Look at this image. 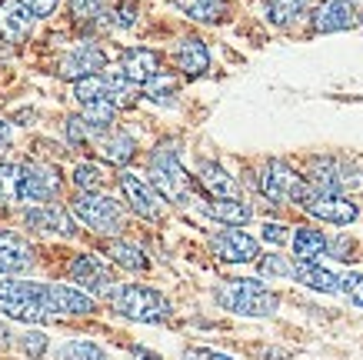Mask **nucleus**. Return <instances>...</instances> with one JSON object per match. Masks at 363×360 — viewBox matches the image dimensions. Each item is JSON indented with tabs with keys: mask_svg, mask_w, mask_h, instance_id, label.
Instances as JSON below:
<instances>
[{
	"mask_svg": "<svg viewBox=\"0 0 363 360\" xmlns=\"http://www.w3.org/2000/svg\"><path fill=\"white\" fill-rule=\"evenodd\" d=\"M213 300L240 317H274L280 310V294L270 290L264 280H253V277H233L223 284L213 287Z\"/></svg>",
	"mask_w": 363,
	"mask_h": 360,
	"instance_id": "f257e3e1",
	"label": "nucleus"
},
{
	"mask_svg": "<svg viewBox=\"0 0 363 360\" xmlns=\"http://www.w3.org/2000/svg\"><path fill=\"white\" fill-rule=\"evenodd\" d=\"M111 307L133 324H164L174 314L170 300L147 284H121L111 294Z\"/></svg>",
	"mask_w": 363,
	"mask_h": 360,
	"instance_id": "f03ea898",
	"label": "nucleus"
},
{
	"mask_svg": "<svg viewBox=\"0 0 363 360\" xmlns=\"http://www.w3.org/2000/svg\"><path fill=\"white\" fill-rule=\"evenodd\" d=\"M147 180L167 204H190L194 197V177L184 170L174 147H157L147 160Z\"/></svg>",
	"mask_w": 363,
	"mask_h": 360,
	"instance_id": "7ed1b4c3",
	"label": "nucleus"
},
{
	"mask_svg": "<svg viewBox=\"0 0 363 360\" xmlns=\"http://www.w3.org/2000/svg\"><path fill=\"white\" fill-rule=\"evenodd\" d=\"M294 204L303 207L310 217L323 220V224H333V227H350L353 220L360 217V210L353 204L347 194H333V190H320V187L307 184V177H303V184H300L297 197H294Z\"/></svg>",
	"mask_w": 363,
	"mask_h": 360,
	"instance_id": "20e7f679",
	"label": "nucleus"
},
{
	"mask_svg": "<svg viewBox=\"0 0 363 360\" xmlns=\"http://www.w3.org/2000/svg\"><path fill=\"white\" fill-rule=\"evenodd\" d=\"M70 214L90 230V234H100V237H113L123 230V210L121 204L107 194H77L70 197Z\"/></svg>",
	"mask_w": 363,
	"mask_h": 360,
	"instance_id": "39448f33",
	"label": "nucleus"
},
{
	"mask_svg": "<svg viewBox=\"0 0 363 360\" xmlns=\"http://www.w3.org/2000/svg\"><path fill=\"white\" fill-rule=\"evenodd\" d=\"M0 314L23 324H40L50 320L44 300V284L30 280H0Z\"/></svg>",
	"mask_w": 363,
	"mask_h": 360,
	"instance_id": "423d86ee",
	"label": "nucleus"
},
{
	"mask_svg": "<svg viewBox=\"0 0 363 360\" xmlns=\"http://www.w3.org/2000/svg\"><path fill=\"white\" fill-rule=\"evenodd\" d=\"M67 277L80 284V290H87L90 297H111L117 287H113V273L111 267L104 263V257L97 253H74V261L67 263Z\"/></svg>",
	"mask_w": 363,
	"mask_h": 360,
	"instance_id": "0eeeda50",
	"label": "nucleus"
},
{
	"mask_svg": "<svg viewBox=\"0 0 363 360\" xmlns=\"http://www.w3.org/2000/svg\"><path fill=\"white\" fill-rule=\"evenodd\" d=\"M300 184H303V177L286 164V160H277V157H270V160L260 167V177H257V190H260L270 204H286V200L294 204Z\"/></svg>",
	"mask_w": 363,
	"mask_h": 360,
	"instance_id": "6e6552de",
	"label": "nucleus"
},
{
	"mask_svg": "<svg viewBox=\"0 0 363 360\" xmlns=\"http://www.w3.org/2000/svg\"><path fill=\"white\" fill-rule=\"evenodd\" d=\"M60 194V170L44 160H30L21 167V200L23 204H50Z\"/></svg>",
	"mask_w": 363,
	"mask_h": 360,
	"instance_id": "1a4fd4ad",
	"label": "nucleus"
},
{
	"mask_svg": "<svg viewBox=\"0 0 363 360\" xmlns=\"http://www.w3.org/2000/svg\"><path fill=\"white\" fill-rule=\"evenodd\" d=\"M117 187H121L123 200L130 204V210L143 220H160L164 217V197L154 190V184L147 177H137L133 170H123L117 177Z\"/></svg>",
	"mask_w": 363,
	"mask_h": 360,
	"instance_id": "9d476101",
	"label": "nucleus"
},
{
	"mask_svg": "<svg viewBox=\"0 0 363 360\" xmlns=\"http://www.w3.org/2000/svg\"><path fill=\"white\" fill-rule=\"evenodd\" d=\"M44 300L50 317H90L97 314V297H90L80 287L44 284Z\"/></svg>",
	"mask_w": 363,
	"mask_h": 360,
	"instance_id": "9b49d317",
	"label": "nucleus"
},
{
	"mask_svg": "<svg viewBox=\"0 0 363 360\" xmlns=\"http://www.w3.org/2000/svg\"><path fill=\"white\" fill-rule=\"evenodd\" d=\"M37 263L33 244L21 230L0 227V277H21Z\"/></svg>",
	"mask_w": 363,
	"mask_h": 360,
	"instance_id": "f8f14e48",
	"label": "nucleus"
},
{
	"mask_svg": "<svg viewBox=\"0 0 363 360\" xmlns=\"http://www.w3.org/2000/svg\"><path fill=\"white\" fill-rule=\"evenodd\" d=\"M104 67H107V54H104V47L94 44V40H80L70 54L57 64V77H64V80H84V77H97L104 74Z\"/></svg>",
	"mask_w": 363,
	"mask_h": 360,
	"instance_id": "ddd939ff",
	"label": "nucleus"
},
{
	"mask_svg": "<svg viewBox=\"0 0 363 360\" xmlns=\"http://www.w3.org/2000/svg\"><path fill=\"white\" fill-rule=\"evenodd\" d=\"M210 251L223 263H253L260 261V244L247 230H217L210 237Z\"/></svg>",
	"mask_w": 363,
	"mask_h": 360,
	"instance_id": "4468645a",
	"label": "nucleus"
},
{
	"mask_svg": "<svg viewBox=\"0 0 363 360\" xmlns=\"http://www.w3.org/2000/svg\"><path fill=\"white\" fill-rule=\"evenodd\" d=\"M37 13L27 7V0H0V40L7 47H21L33 33Z\"/></svg>",
	"mask_w": 363,
	"mask_h": 360,
	"instance_id": "2eb2a0df",
	"label": "nucleus"
},
{
	"mask_svg": "<svg viewBox=\"0 0 363 360\" xmlns=\"http://www.w3.org/2000/svg\"><path fill=\"white\" fill-rule=\"evenodd\" d=\"M23 224L37 234H60V237H77V224L70 207L60 204H33L23 210Z\"/></svg>",
	"mask_w": 363,
	"mask_h": 360,
	"instance_id": "dca6fc26",
	"label": "nucleus"
},
{
	"mask_svg": "<svg viewBox=\"0 0 363 360\" xmlns=\"http://www.w3.org/2000/svg\"><path fill=\"white\" fill-rule=\"evenodd\" d=\"M357 17H360L357 13V0H323V4H317L310 23H313V33H340L350 31Z\"/></svg>",
	"mask_w": 363,
	"mask_h": 360,
	"instance_id": "f3484780",
	"label": "nucleus"
},
{
	"mask_svg": "<svg viewBox=\"0 0 363 360\" xmlns=\"http://www.w3.org/2000/svg\"><path fill=\"white\" fill-rule=\"evenodd\" d=\"M121 74L137 84V87H147L157 74H160V54L150 50V47H127L121 54Z\"/></svg>",
	"mask_w": 363,
	"mask_h": 360,
	"instance_id": "a211bd4d",
	"label": "nucleus"
},
{
	"mask_svg": "<svg viewBox=\"0 0 363 360\" xmlns=\"http://www.w3.org/2000/svg\"><path fill=\"white\" fill-rule=\"evenodd\" d=\"M174 64L180 74L200 77L210 70V50L200 37H180L174 47Z\"/></svg>",
	"mask_w": 363,
	"mask_h": 360,
	"instance_id": "6ab92c4d",
	"label": "nucleus"
},
{
	"mask_svg": "<svg viewBox=\"0 0 363 360\" xmlns=\"http://www.w3.org/2000/svg\"><path fill=\"white\" fill-rule=\"evenodd\" d=\"M97 147H100V157L111 167H127L133 157H137V141H133L127 131H121V127H113L111 133H104L97 141Z\"/></svg>",
	"mask_w": 363,
	"mask_h": 360,
	"instance_id": "aec40b11",
	"label": "nucleus"
},
{
	"mask_svg": "<svg viewBox=\"0 0 363 360\" xmlns=\"http://www.w3.org/2000/svg\"><path fill=\"white\" fill-rule=\"evenodd\" d=\"M290 244H294V257H297L300 263H320L323 253H330V240L317 227H297L294 237H290Z\"/></svg>",
	"mask_w": 363,
	"mask_h": 360,
	"instance_id": "412c9836",
	"label": "nucleus"
},
{
	"mask_svg": "<svg viewBox=\"0 0 363 360\" xmlns=\"http://www.w3.org/2000/svg\"><path fill=\"white\" fill-rule=\"evenodd\" d=\"M203 214L213 220H220V224H230V227H243V224H250L253 217V207L250 204H243L240 197H227V200H217V197H210L200 204Z\"/></svg>",
	"mask_w": 363,
	"mask_h": 360,
	"instance_id": "4be33fe9",
	"label": "nucleus"
},
{
	"mask_svg": "<svg viewBox=\"0 0 363 360\" xmlns=\"http://www.w3.org/2000/svg\"><path fill=\"white\" fill-rule=\"evenodd\" d=\"M294 280H300L303 287L317 290V294H340V277L323 267V263H294Z\"/></svg>",
	"mask_w": 363,
	"mask_h": 360,
	"instance_id": "5701e85b",
	"label": "nucleus"
},
{
	"mask_svg": "<svg viewBox=\"0 0 363 360\" xmlns=\"http://www.w3.org/2000/svg\"><path fill=\"white\" fill-rule=\"evenodd\" d=\"M197 177H200V187H203L210 197H217V200H227V197L240 194V184H237L220 164H213V160H203V164L197 167Z\"/></svg>",
	"mask_w": 363,
	"mask_h": 360,
	"instance_id": "b1692460",
	"label": "nucleus"
},
{
	"mask_svg": "<svg viewBox=\"0 0 363 360\" xmlns=\"http://www.w3.org/2000/svg\"><path fill=\"white\" fill-rule=\"evenodd\" d=\"M177 7L197 23H220L230 11L227 0H177Z\"/></svg>",
	"mask_w": 363,
	"mask_h": 360,
	"instance_id": "393cba45",
	"label": "nucleus"
},
{
	"mask_svg": "<svg viewBox=\"0 0 363 360\" xmlns=\"http://www.w3.org/2000/svg\"><path fill=\"white\" fill-rule=\"evenodd\" d=\"M107 257H111L117 267H123V271H130V273H143L150 267L147 253H143L137 244H130V240H113L111 247H107Z\"/></svg>",
	"mask_w": 363,
	"mask_h": 360,
	"instance_id": "a878e982",
	"label": "nucleus"
},
{
	"mask_svg": "<svg viewBox=\"0 0 363 360\" xmlns=\"http://www.w3.org/2000/svg\"><path fill=\"white\" fill-rule=\"evenodd\" d=\"M307 7L310 0H264V13L274 27H290Z\"/></svg>",
	"mask_w": 363,
	"mask_h": 360,
	"instance_id": "bb28decb",
	"label": "nucleus"
},
{
	"mask_svg": "<svg viewBox=\"0 0 363 360\" xmlns=\"http://www.w3.org/2000/svg\"><path fill=\"white\" fill-rule=\"evenodd\" d=\"M54 360H111V354L94 340H64L57 347Z\"/></svg>",
	"mask_w": 363,
	"mask_h": 360,
	"instance_id": "cd10ccee",
	"label": "nucleus"
},
{
	"mask_svg": "<svg viewBox=\"0 0 363 360\" xmlns=\"http://www.w3.org/2000/svg\"><path fill=\"white\" fill-rule=\"evenodd\" d=\"M74 100L80 107L87 104H97V100H111V84H107V74H97V77H84L74 84Z\"/></svg>",
	"mask_w": 363,
	"mask_h": 360,
	"instance_id": "c85d7f7f",
	"label": "nucleus"
},
{
	"mask_svg": "<svg viewBox=\"0 0 363 360\" xmlns=\"http://www.w3.org/2000/svg\"><path fill=\"white\" fill-rule=\"evenodd\" d=\"M74 187L77 190H84V194H100V187H104V167L94 164V160H80L77 167H74Z\"/></svg>",
	"mask_w": 363,
	"mask_h": 360,
	"instance_id": "c756f323",
	"label": "nucleus"
},
{
	"mask_svg": "<svg viewBox=\"0 0 363 360\" xmlns=\"http://www.w3.org/2000/svg\"><path fill=\"white\" fill-rule=\"evenodd\" d=\"M21 200V167L0 164V207H13Z\"/></svg>",
	"mask_w": 363,
	"mask_h": 360,
	"instance_id": "7c9ffc66",
	"label": "nucleus"
},
{
	"mask_svg": "<svg viewBox=\"0 0 363 360\" xmlns=\"http://www.w3.org/2000/svg\"><path fill=\"white\" fill-rule=\"evenodd\" d=\"M17 347H21L23 357H30V360H44L47 347H50V337H47L44 330L27 327V330H21V334H17Z\"/></svg>",
	"mask_w": 363,
	"mask_h": 360,
	"instance_id": "2f4dec72",
	"label": "nucleus"
},
{
	"mask_svg": "<svg viewBox=\"0 0 363 360\" xmlns=\"http://www.w3.org/2000/svg\"><path fill=\"white\" fill-rule=\"evenodd\" d=\"M143 94L154 100V104H174V94H177V80L170 74H157L147 87H143Z\"/></svg>",
	"mask_w": 363,
	"mask_h": 360,
	"instance_id": "473e14b6",
	"label": "nucleus"
},
{
	"mask_svg": "<svg viewBox=\"0 0 363 360\" xmlns=\"http://www.w3.org/2000/svg\"><path fill=\"white\" fill-rule=\"evenodd\" d=\"M64 133H67V141L74 143V147H84V143L94 141V131H90L87 120H84V114H74V117H67Z\"/></svg>",
	"mask_w": 363,
	"mask_h": 360,
	"instance_id": "72a5a7b5",
	"label": "nucleus"
},
{
	"mask_svg": "<svg viewBox=\"0 0 363 360\" xmlns=\"http://www.w3.org/2000/svg\"><path fill=\"white\" fill-rule=\"evenodd\" d=\"M107 17H111V27H117V31H130L133 23H137V0H121Z\"/></svg>",
	"mask_w": 363,
	"mask_h": 360,
	"instance_id": "f704fd0d",
	"label": "nucleus"
},
{
	"mask_svg": "<svg viewBox=\"0 0 363 360\" xmlns=\"http://www.w3.org/2000/svg\"><path fill=\"white\" fill-rule=\"evenodd\" d=\"M70 13L77 21H97V17H107V0H74L70 4Z\"/></svg>",
	"mask_w": 363,
	"mask_h": 360,
	"instance_id": "c9c22d12",
	"label": "nucleus"
},
{
	"mask_svg": "<svg viewBox=\"0 0 363 360\" xmlns=\"http://www.w3.org/2000/svg\"><path fill=\"white\" fill-rule=\"evenodd\" d=\"M340 294L350 300L353 307H360L363 310V273H343L340 277Z\"/></svg>",
	"mask_w": 363,
	"mask_h": 360,
	"instance_id": "e433bc0d",
	"label": "nucleus"
},
{
	"mask_svg": "<svg viewBox=\"0 0 363 360\" xmlns=\"http://www.w3.org/2000/svg\"><path fill=\"white\" fill-rule=\"evenodd\" d=\"M257 263H260L264 277H294V263H286V257H280V253H267Z\"/></svg>",
	"mask_w": 363,
	"mask_h": 360,
	"instance_id": "4c0bfd02",
	"label": "nucleus"
},
{
	"mask_svg": "<svg viewBox=\"0 0 363 360\" xmlns=\"http://www.w3.org/2000/svg\"><path fill=\"white\" fill-rule=\"evenodd\" d=\"M260 230H264L260 237H264L267 244H274V247H280V244H286V240L294 237L286 224H274V220H270V224H264V227H260Z\"/></svg>",
	"mask_w": 363,
	"mask_h": 360,
	"instance_id": "58836bf2",
	"label": "nucleus"
},
{
	"mask_svg": "<svg viewBox=\"0 0 363 360\" xmlns=\"http://www.w3.org/2000/svg\"><path fill=\"white\" fill-rule=\"evenodd\" d=\"M184 360H233L230 354H220V350L210 347H187L184 350Z\"/></svg>",
	"mask_w": 363,
	"mask_h": 360,
	"instance_id": "ea45409f",
	"label": "nucleus"
},
{
	"mask_svg": "<svg viewBox=\"0 0 363 360\" xmlns=\"http://www.w3.org/2000/svg\"><path fill=\"white\" fill-rule=\"evenodd\" d=\"M27 7H30L37 17H50V13L60 7V0H27Z\"/></svg>",
	"mask_w": 363,
	"mask_h": 360,
	"instance_id": "a19ab883",
	"label": "nucleus"
},
{
	"mask_svg": "<svg viewBox=\"0 0 363 360\" xmlns=\"http://www.w3.org/2000/svg\"><path fill=\"white\" fill-rule=\"evenodd\" d=\"M11 141H13L11 120H0V153H7V151H11Z\"/></svg>",
	"mask_w": 363,
	"mask_h": 360,
	"instance_id": "79ce46f5",
	"label": "nucleus"
},
{
	"mask_svg": "<svg viewBox=\"0 0 363 360\" xmlns=\"http://www.w3.org/2000/svg\"><path fill=\"white\" fill-rule=\"evenodd\" d=\"M330 253L337 257V261H350V257H347V253H350V244H347V240H333Z\"/></svg>",
	"mask_w": 363,
	"mask_h": 360,
	"instance_id": "37998d69",
	"label": "nucleus"
},
{
	"mask_svg": "<svg viewBox=\"0 0 363 360\" xmlns=\"http://www.w3.org/2000/svg\"><path fill=\"white\" fill-rule=\"evenodd\" d=\"M7 344H11V330H7V324L0 320V350H7Z\"/></svg>",
	"mask_w": 363,
	"mask_h": 360,
	"instance_id": "c03bdc74",
	"label": "nucleus"
},
{
	"mask_svg": "<svg viewBox=\"0 0 363 360\" xmlns=\"http://www.w3.org/2000/svg\"><path fill=\"white\" fill-rule=\"evenodd\" d=\"M133 360H160V357H157V354H150V350L137 347V350H133Z\"/></svg>",
	"mask_w": 363,
	"mask_h": 360,
	"instance_id": "a18cd8bd",
	"label": "nucleus"
},
{
	"mask_svg": "<svg viewBox=\"0 0 363 360\" xmlns=\"http://www.w3.org/2000/svg\"><path fill=\"white\" fill-rule=\"evenodd\" d=\"M4 60H7V47L0 44V67H4Z\"/></svg>",
	"mask_w": 363,
	"mask_h": 360,
	"instance_id": "49530a36",
	"label": "nucleus"
},
{
	"mask_svg": "<svg viewBox=\"0 0 363 360\" xmlns=\"http://www.w3.org/2000/svg\"><path fill=\"white\" fill-rule=\"evenodd\" d=\"M360 23H363V11H360Z\"/></svg>",
	"mask_w": 363,
	"mask_h": 360,
	"instance_id": "de8ad7c7",
	"label": "nucleus"
}]
</instances>
